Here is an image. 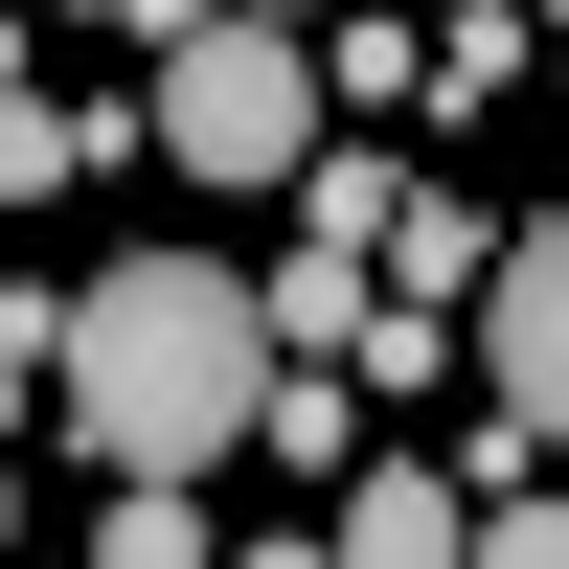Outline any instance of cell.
I'll return each instance as SVG.
<instances>
[{
	"label": "cell",
	"mask_w": 569,
	"mask_h": 569,
	"mask_svg": "<svg viewBox=\"0 0 569 569\" xmlns=\"http://www.w3.org/2000/svg\"><path fill=\"white\" fill-rule=\"evenodd\" d=\"M433 91V23H319V114H410Z\"/></svg>",
	"instance_id": "ba28073f"
},
{
	"label": "cell",
	"mask_w": 569,
	"mask_h": 569,
	"mask_svg": "<svg viewBox=\"0 0 569 569\" xmlns=\"http://www.w3.org/2000/svg\"><path fill=\"white\" fill-rule=\"evenodd\" d=\"M228 569H342V547H297V525H273V547H228Z\"/></svg>",
	"instance_id": "9a60e30c"
},
{
	"label": "cell",
	"mask_w": 569,
	"mask_h": 569,
	"mask_svg": "<svg viewBox=\"0 0 569 569\" xmlns=\"http://www.w3.org/2000/svg\"><path fill=\"white\" fill-rule=\"evenodd\" d=\"M23 410H69V297L0 273V456H23Z\"/></svg>",
	"instance_id": "30bf717a"
},
{
	"label": "cell",
	"mask_w": 569,
	"mask_h": 569,
	"mask_svg": "<svg viewBox=\"0 0 569 569\" xmlns=\"http://www.w3.org/2000/svg\"><path fill=\"white\" fill-rule=\"evenodd\" d=\"M479 569H569V501H479Z\"/></svg>",
	"instance_id": "4fadbf2b"
},
{
	"label": "cell",
	"mask_w": 569,
	"mask_h": 569,
	"mask_svg": "<svg viewBox=\"0 0 569 569\" xmlns=\"http://www.w3.org/2000/svg\"><path fill=\"white\" fill-rule=\"evenodd\" d=\"M273 410V297L228 251H114L69 297V433L91 479H206V456H251Z\"/></svg>",
	"instance_id": "6da1fadb"
},
{
	"label": "cell",
	"mask_w": 569,
	"mask_h": 569,
	"mask_svg": "<svg viewBox=\"0 0 569 569\" xmlns=\"http://www.w3.org/2000/svg\"><path fill=\"white\" fill-rule=\"evenodd\" d=\"M479 342H501V410L569 456V206H547V228H501V273H479Z\"/></svg>",
	"instance_id": "3957f363"
},
{
	"label": "cell",
	"mask_w": 569,
	"mask_h": 569,
	"mask_svg": "<svg viewBox=\"0 0 569 569\" xmlns=\"http://www.w3.org/2000/svg\"><path fill=\"white\" fill-rule=\"evenodd\" d=\"M69 160H91V137L46 114V91H0V206H46V182H69Z\"/></svg>",
	"instance_id": "7c38bea8"
},
{
	"label": "cell",
	"mask_w": 569,
	"mask_h": 569,
	"mask_svg": "<svg viewBox=\"0 0 569 569\" xmlns=\"http://www.w3.org/2000/svg\"><path fill=\"white\" fill-rule=\"evenodd\" d=\"M0 91H23V0H0Z\"/></svg>",
	"instance_id": "e0dca14e"
},
{
	"label": "cell",
	"mask_w": 569,
	"mask_h": 569,
	"mask_svg": "<svg viewBox=\"0 0 569 569\" xmlns=\"http://www.w3.org/2000/svg\"><path fill=\"white\" fill-rule=\"evenodd\" d=\"M251 297H273V365H365V319H388V273L297 228V273H251Z\"/></svg>",
	"instance_id": "5b68a950"
},
{
	"label": "cell",
	"mask_w": 569,
	"mask_h": 569,
	"mask_svg": "<svg viewBox=\"0 0 569 569\" xmlns=\"http://www.w3.org/2000/svg\"><path fill=\"white\" fill-rule=\"evenodd\" d=\"M91 23H114V46H137V69H160V46H182V23H206V0H91Z\"/></svg>",
	"instance_id": "5bb4252c"
},
{
	"label": "cell",
	"mask_w": 569,
	"mask_h": 569,
	"mask_svg": "<svg viewBox=\"0 0 569 569\" xmlns=\"http://www.w3.org/2000/svg\"><path fill=\"white\" fill-rule=\"evenodd\" d=\"M547 69H569V23H547Z\"/></svg>",
	"instance_id": "d6986e66"
},
{
	"label": "cell",
	"mask_w": 569,
	"mask_h": 569,
	"mask_svg": "<svg viewBox=\"0 0 569 569\" xmlns=\"http://www.w3.org/2000/svg\"><path fill=\"white\" fill-rule=\"evenodd\" d=\"M342 569H479V501L433 479V456H342V525H319Z\"/></svg>",
	"instance_id": "277c9868"
},
{
	"label": "cell",
	"mask_w": 569,
	"mask_h": 569,
	"mask_svg": "<svg viewBox=\"0 0 569 569\" xmlns=\"http://www.w3.org/2000/svg\"><path fill=\"white\" fill-rule=\"evenodd\" d=\"M479 273H501V228H479V182H410V206H388V297H479Z\"/></svg>",
	"instance_id": "8992f818"
},
{
	"label": "cell",
	"mask_w": 569,
	"mask_h": 569,
	"mask_svg": "<svg viewBox=\"0 0 569 569\" xmlns=\"http://www.w3.org/2000/svg\"><path fill=\"white\" fill-rule=\"evenodd\" d=\"M91 569H228V547H206V501H182V479H114V525H91Z\"/></svg>",
	"instance_id": "8fae6325"
},
{
	"label": "cell",
	"mask_w": 569,
	"mask_h": 569,
	"mask_svg": "<svg viewBox=\"0 0 569 569\" xmlns=\"http://www.w3.org/2000/svg\"><path fill=\"white\" fill-rule=\"evenodd\" d=\"M251 23H319V0H251Z\"/></svg>",
	"instance_id": "ac0fdd59"
},
{
	"label": "cell",
	"mask_w": 569,
	"mask_h": 569,
	"mask_svg": "<svg viewBox=\"0 0 569 569\" xmlns=\"http://www.w3.org/2000/svg\"><path fill=\"white\" fill-rule=\"evenodd\" d=\"M251 456H297V479H342V456H365V388H342V365H273V410H251Z\"/></svg>",
	"instance_id": "9c48e42d"
},
{
	"label": "cell",
	"mask_w": 569,
	"mask_h": 569,
	"mask_svg": "<svg viewBox=\"0 0 569 569\" xmlns=\"http://www.w3.org/2000/svg\"><path fill=\"white\" fill-rule=\"evenodd\" d=\"M137 137H160L182 182H273V206H297V160L342 137V114H319V23H251V0H206V23L137 69Z\"/></svg>",
	"instance_id": "7a4b0ae2"
},
{
	"label": "cell",
	"mask_w": 569,
	"mask_h": 569,
	"mask_svg": "<svg viewBox=\"0 0 569 569\" xmlns=\"http://www.w3.org/2000/svg\"><path fill=\"white\" fill-rule=\"evenodd\" d=\"M0 569H23V456H0Z\"/></svg>",
	"instance_id": "2e32d148"
},
{
	"label": "cell",
	"mask_w": 569,
	"mask_h": 569,
	"mask_svg": "<svg viewBox=\"0 0 569 569\" xmlns=\"http://www.w3.org/2000/svg\"><path fill=\"white\" fill-rule=\"evenodd\" d=\"M525 69H547V0H456L433 23V114H501Z\"/></svg>",
	"instance_id": "52a82bcc"
}]
</instances>
